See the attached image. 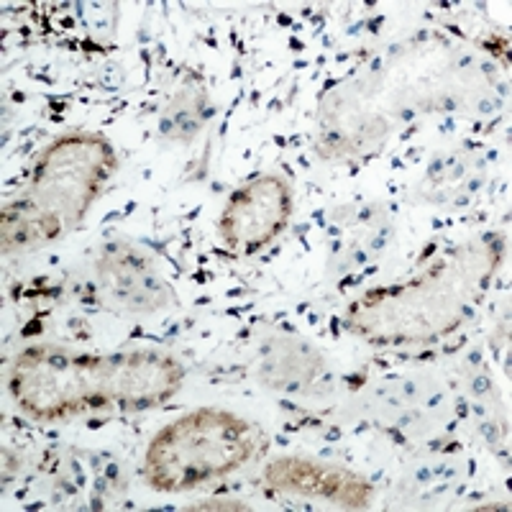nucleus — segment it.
<instances>
[{"label":"nucleus","instance_id":"obj_1","mask_svg":"<svg viewBox=\"0 0 512 512\" xmlns=\"http://www.w3.org/2000/svg\"><path fill=\"white\" fill-rule=\"evenodd\" d=\"M246 425L228 413L187 415L167 428L149 451L152 484L164 489H182L200 484L213 474H223L249 459Z\"/></svg>","mask_w":512,"mask_h":512},{"label":"nucleus","instance_id":"obj_2","mask_svg":"<svg viewBox=\"0 0 512 512\" xmlns=\"http://www.w3.org/2000/svg\"><path fill=\"white\" fill-rule=\"evenodd\" d=\"M287 210L290 200L285 185L277 180H262L231 200L223 218V233L233 244L246 239V251H254L285 226Z\"/></svg>","mask_w":512,"mask_h":512}]
</instances>
